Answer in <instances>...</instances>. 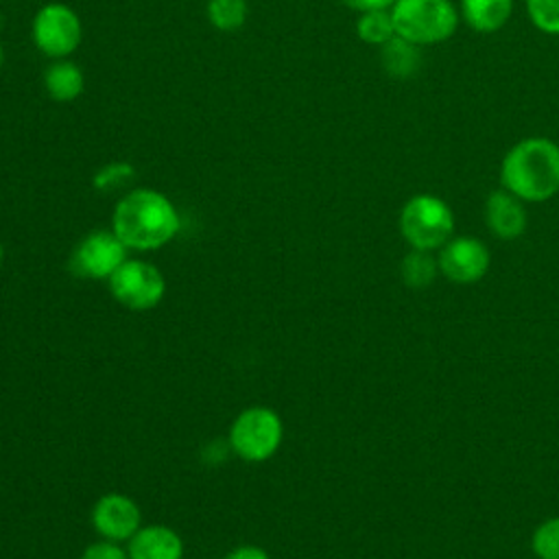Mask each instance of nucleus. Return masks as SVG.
I'll use <instances>...</instances> for the list:
<instances>
[{"instance_id": "4", "label": "nucleus", "mask_w": 559, "mask_h": 559, "mask_svg": "<svg viewBox=\"0 0 559 559\" xmlns=\"http://www.w3.org/2000/svg\"><path fill=\"white\" fill-rule=\"evenodd\" d=\"M389 11L395 35L417 46H432L450 39L461 17L450 0H395Z\"/></svg>"}, {"instance_id": "21", "label": "nucleus", "mask_w": 559, "mask_h": 559, "mask_svg": "<svg viewBox=\"0 0 559 559\" xmlns=\"http://www.w3.org/2000/svg\"><path fill=\"white\" fill-rule=\"evenodd\" d=\"M133 175H135V168L129 162H111L94 173L92 186L100 192H109V190H116V188L124 186L127 181H131Z\"/></svg>"}, {"instance_id": "17", "label": "nucleus", "mask_w": 559, "mask_h": 559, "mask_svg": "<svg viewBox=\"0 0 559 559\" xmlns=\"http://www.w3.org/2000/svg\"><path fill=\"white\" fill-rule=\"evenodd\" d=\"M356 35L371 46H382L391 37H395V26L389 9L380 11H365L356 20Z\"/></svg>"}, {"instance_id": "5", "label": "nucleus", "mask_w": 559, "mask_h": 559, "mask_svg": "<svg viewBox=\"0 0 559 559\" xmlns=\"http://www.w3.org/2000/svg\"><path fill=\"white\" fill-rule=\"evenodd\" d=\"M400 234L411 249H441L454 236V214L443 199L415 194L400 212Z\"/></svg>"}, {"instance_id": "11", "label": "nucleus", "mask_w": 559, "mask_h": 559, "mask_svg": "<svg viewBox=\"0 0 559 559\" xmlns=\"http://www.w3.org/2000/svg\"><path fill=\"white\" fill-rule=\"evenodd\" d=\"M528 223L524 201L500 188L485 201V225L500 240H515L524 234Z\"/></svg>"}, {"instance_id": "13", "label": "nucleus", "mask_w": 559, "mask_h": 559, "mask_svg": "<svg viewBox=\"0 0 559 559\" xmlns=\"http://www.w3.org/2000/svg\"><path fill=\"white\" fill-rule=\"evenodd\" d=\"M85 76L70 59H52L44 72V90L55 103H72L83 94Z\"/></svg>"}, {"instance_id": "24", "label": "nucleus", "mask_w": 559, "mask_h": 559, "mask_svg": "<svg viewBox=\"0 0 559 559\" xmlns=\"http://www.w3.org/2000/svg\"><path fill=\"white\" fill-rule=\"evenodd\" d=\"M345 7L365 13V11H380V9H391L395 0H341Z\"/></svg>"}, {"instance_id": "6", "label": "nucleus", "mask_w": 559, "mask_h": 559, "mask_svg": "<svg viewBox=\"0 0 559 559\" xmlns=\"http://www.w3.org/2000/svg\"><path fill=\"white\" fill-rule=\"evenodd\" d=\"M111 297L135 312L155 308L166 297V277L148 260L127 258L107 280Z\"/></svg>"}, {"instance_id": "14", "label": "nucleus", "mask_w": 559, "mask_h": 559, "mask_svg": "<svg viewBox=\"0 0 559 559\" xmlns=\"http://www.w3.org/2000/svg\"><path fill=\"white\" fill-rule=\"evenodd\" d=\"M513 11V0H461V17L476 33L500 31Z\"/></svg>"}, {"instance_id": "18", "label": "nucleus", "mask_w": 559, "mask_h": 559, "mask_svg": "<svg viewBox=\"0 0 559 559\" xmlns=\"http://www.w3.org/2000/svg\"><path fill=\"white\" fill-rule=\"evenodd\" d=\"M207 20L216 31L231 33L247 22V0H207Z\"/></svg>"}, {"instance_id": "25", "label": "nucleus", "mask_w": 559, "mask_h": 559, "mask_svg": "<svg viewBox=\"0 0 559 559\" xmlns=\"http://www.w3.org/2000/svg\"><path fill=\"white\" fill-rule=\"evenodd\" d=\"M2 66H4V48L0 44V70H2Z\"/></svg>"}, {"instance_id": "15", "label": "nucleus", "mask_w": 559, "mask_h": 559, "mask_svg": "<svg viewBox=\"0 0 559 559\" xmlns=\"http://www.w3.org/2000/svg\"><path fill=\"white\" fill-rule=\"evenodd\" d=\"M380 63L382 70L393 79H411L424 63L421 46L395 35L380 46Z\"/></svg>"}, {"instance_id": "19", "label": "nucleus", "mask_w": 559, "mask_h": 559, "mask_svg": "<svg viewBox=\"0 0 559 559\" xmlns=\"http://www.w3.org/2000/svg\"><path fill=\"white\" fill-rule=\"evenodd\" d=\"M531 548L537 559H559V515L544 520L533 531Z\"/></svg>"}, {"instance_id": "10", "label": "nucleus", "mask_w": 559, "mask_h": 559, "mask_svg": "<svg viewBox=\"0 0 559 559\" xmlns=\"http://www.w3.org/2000/svg\"><path fill=\"white\" fill-rule=\"evenodd\" d=\"M90 522L100 539L122 544L129 542L131 535L142 526V511L131 496L109 491L94 502Z\"/></svg>"}, {"instance_id": "16", "label": "nucleus", "mask_w": 559, "mask_h": 559, "mask_svg": "<svg viewBox=\"0 0 559 559\" xmlns=\"http://www.w3.org/2000/svg\"><path fill=\"white\" fill-rule=\"evenodd\" d=\"M439 273V262L432 255V251H424V249H411L402 262H400V275L402 282L408 288H426L432 284V280Z\"/></svg>"}, {"instance_id": "20", "label": "nucleus", "mask_w": 559, "mask_h": 559, "mask_svg": "<svg viewBox=\"0 0 559 559\" xmlns=\"http://www.w3.org/2000/svg\"><path fill=\"white\" fill-rule=\"evenodd\" d=\"M526 13L535 28L559 35V0H526Z\"/></svg>"}, {"instance_id": "22", "label": "nucleus", "mask_w": 559, "mask_h": 559, "mask_svg": "<svg viewBox=\"0 0 559 559\" xmlns=\"http://www.w3.org/2000/svg\"><path fill=\"white\" fill-rule=\"evenodd\" d=\"M79 559H129V552L118 542L98 539V542L87 544Z\"/></svg>"}, {"instance_id": "9", "label": "nucleus", "mask_w": 559, "mask_h": 559, "mask_svg": "<svg viewBox=\"0 0 559 559\" xmlns=\"http://www.w3.org/2000/svg\"><path fill=\"white\" fill-rule=\"evenodd\" d=\"M439 273L454 284H474L485 277L491 264L489 249L472 236H452L437 255Z\"/></svg>"}, {"instance_id": "8", "label": "nucleus", "mask_w": 559, "mask_h": 559, "mask_svg": "<svg viewBox=\"0 0 559 559\" xmlns=\"http://www.w3.org/2000/svg\"><path fill=\"white\" fill-rule=\"evenodd\" d=\"M127 245L114 229H94L85 234L70 255V271L85 280H109L114 271L129 258Z\"/></svg>"}, {"instance_id": "1", "label": "nucleus", "mask_w": 559, "mask_h": 559, "mask_svg": "<svg viewBox=\"0 0 559 559\" xmlns=\"http://www.w3.org/2000/svg\"><path fill=\"white\" fill-rule=\"evenodd\" d=\"M111 229L131 251H155L181 231V214L159 190L133 188L111 212Z\"/></svg>"}, {"instance_id": "3", "label": "nucleus", "mask_w": 559, "mask_h": 559, "mask_svg": "<svg viewBox=\"0 0 559 559\" xmlns=\"http://www.w3.org/2000/svg\"><path fill=\"white\" fill-rule=\"evenodd\" d=\"M284 441V421L271 406L242 408L227 432V448L247 463H264L273 459Z\"/></svg>"}, {"instance_id": "23", "label": "nucleus", "mask_w": 559, "mask_h": 559, "mask_svg": "<svg viewBox=\"0 0 559 559\" xmlns=\"http://www.w3.org/2000/svg\"><path fill=\"white\" fill-rule=\"evenodd\" d=\"M223 559H271V555L255 544H240L231 548Z\"/></svg>"}, {"instance_id": "2", "label": "nucleus", "mask_w": 559, "mask_h": 559, "mask_svg": "<svg viewBox=\"0 0 559 559\" xmlns=\"http://www.w3.org/2000/svg\"><path fill=\"white\" fill-rule=\"evenodd\" d=\"M500 183L524 203H542L559 192V144L550 138H524L500 162Z\"/></svg>"}, {"instance_id": "12", "label": "nucleus", "mask_w": 559, "mask_h": 559, "mask_svg": "<svg viewBox=\"0 0 559 559\" xmlns=\"http://www.w3.org/2000/svg\"><path fill=\"white\" fill-rule=\"evenodd\" d=\"M129 559H183L181 535L166 524L140 526L127 542Z\"/></svg>"}, {"instance_id": "26", "label": "nucleus", "mask_w": 559, "mask_h": 559, "mask_svg": "<svg viewBox=\"0 0 559 559\" xmlns=\"http://www.w3.org/2000/svg\"><path fill=\"white\" fill-rule=\"evenodd\" d=\"M2 260H4V247H2V242H0V264H2Z\"/></svg>"}, {"instance_id": "7", "label": "nucleus", "mask_w": 559, "mask_h": 559, "mask_svg": "<svg viewBox=\"0 0 559 559\" xmlns=\"http://www.w3.org/2000/svg\"><path fill=\"white\" fill-rule=\"evenodd\" d=\"M31 35L35 48L50 59H68L83 39L79 13L63 2H46L37 9Z\"/></svg>"}]
</instances>
